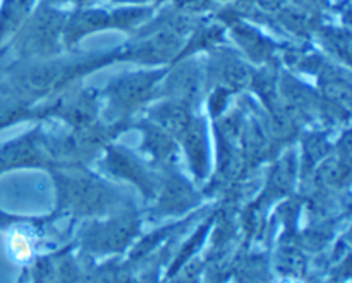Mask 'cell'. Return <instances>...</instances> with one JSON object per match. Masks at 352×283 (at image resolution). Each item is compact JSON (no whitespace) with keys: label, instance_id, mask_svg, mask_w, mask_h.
Listing matches in <instances>:
<instances>
[]
</instances>
